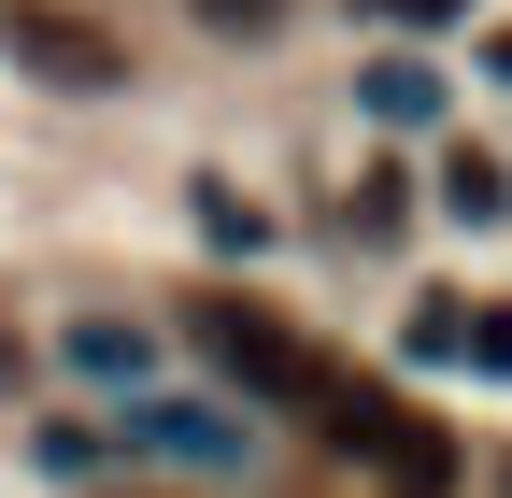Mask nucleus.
I'll return each mask as SVG.
<instances>
[{
	"label": "nucleus",
	"mask_w": 512,
	"mask_h": 498,
	"mask_svg": "<svg viewBox=\"0 0 512 498\" xmlns=\"http://www.w3.org/2000/svg\"><path fill=\"white\" fill-rule=\"evenodd\" d=\"M441 214H456V228H498L512 214V171L498 157H441Z\"/></svg>",
	"instance_id": "nucleus-7"
},
{
	"label": "nucleus",
	"mask_w": 512,
	"mask_h": 498,
	"mask_svg": "<svg viewBox=\"0 0 512 498\" xmlns=\"http://www.w3.org/2000/svg\"><path fill=\"white\" fill-rule=\"evenodd\" d=\"M456 342H470V299H413V356L441 370V356H456Z\"/></svg>",
	"instance_id": "nucleus-9"
},
{
	"label": "nucleus",
	"mask_w": 512,
	"mask_h": 498,
	"mask_svg": "<svg viewBox=\"0 0 512 498\" xmlns=\"http://www.w3.org/2000/svg\"><path fill=\"white\" fill-rule=\"evenodd\" d=\"M356 100L384 114V129H427V114H441V72H427V57H370V72H356Z\"/></svg>",
	"instance_id": "nucleus-6"
},
{
	"label": "nucleus",
	"mask_w": 512,
	"mask_h": 498,
	"mask_svg": "<svg viewBox=\"0 0 512 498\" xmlns=\"http://www.w3.org/2000/svg\"><path fill=\"white\" fill-rule=\"evenodd\" d=\"M285 0H200V29H271Z\"/></svg>",
	"instance_id": "nucleus-12"
},
{
	"label": "nucleus",
	"mask_w": 512,
	"mask_h": 498,
	"mask_svg": "<svg viewBox=\"0 0 512 498\" xmlns=\"http://www.w3.org/2000/svg\"><path fill=\"white\" fill-rule=\"evenodd\" d=\"M384 29H441V15H470V0H370Z\"/></svg>",
	"instance_id": "nucleus-11"
},
{
	"label": "nucleus",
	"mask_w": 512,
	"mask_h": 498,
	"mask_svg": "<svg viewBox=\"0 0 512 498\" xmlns=\"http://www.w3.org/2000/svg\"><path fill=\"white\" fill-rule=\"evenodd\" d=\"M0 57L43 86H128V43L86 29V15H57V0H0Z\"/></svg>",
	"instance_id": "nucleus-3"
},
{
	"label": "nucleus",
	"mask_w": 512,
	"mask_h": 498,
	"mask_svg": "<svg viewBox=\"0 0 512 498\" xmlns=\"http://www.w3.org/2000/svg\"><path fill=\"white\" fill-rule=\"evenodd\" d=\"M185 328H200V356L228 370V385H242V399H285V413H313V399H328V385H342V370H328V356H313L299 328H271V314H256V299H200V314H185Z\"/></svg>",
	"instance_id": "nucleus-1"
},
{
	"label": "nucleus",
	"mask_w": 512,
	"mask_h": 498,
	"mask_svg": "<svg viewBox=\"0 0 512 498\" xmlns=\"http://www.w3.org/2000/svg\"><path fill=\"white\" fill-rule=\"evenodd\" d=\"M0 385H15V342H0Z\"/></svg>",
	"instance_id": "nucleus-13"
},
{
	"label": "nucleus",
	"mask_w": 512,
	"mask_h": 498,
	"mask_svg": "<svg viewBox=\"0 0 512 498\" xmlns=\"http://www.w3.org/2000/svg\"><path fill=\"white\" fill-rule=\"evenodd\" d=\"M72 370H86V385H114V399H143V370H157V342L128 328V314H72Z\"/></svg>",
	"instance_id": "nucleus-5"
},
{
	"label": "nucleus",
	"mask_w": 512,
	"mask_h": 498,
	"mask_svg": "<svg viewBox=\"0 0 512 498\" xmlns=\"http://www.w3.org/2000/svg\"><path fill=\"white\" fill-rule=\"evenodd\" d=\"M470 370H498V385H512V314H470V342H456Z\"/></svg>",
	"instance_id": "nucleus-10"
},
{
	"label": "nucleus",
	"mask_w": 512,
	"mask_h": 498,
	"mask_svg": "<svg viewBox=\"0 0 512 498\" xmlns=\"http://www.w3.org/2000/svg\"><path fill=\"white\" fill-rule=\"evenodd\" d=\"M313 413H328V442H342V456H370L399 498H441V484H456V442H441L413 399H384V385H328Z\"/></svg>",
	"instance_id": "nucleus-2"
},
{
	"label": "nucleus",
	"mask_w": 512,
	"mask_h": 498,
	"mask_svg": "<svg viewBox=\"0 0 512 498\" xmlns=\"http://www.w3.org/2000/svg\"><path fill=\"white\" fill-rule=\"evenodd\" d=\"M128 442L143 456H200V470H242V427L200 413V399H128Z\"/></svg>",
	"instance_id": "nucleus-4"
},
{
	"label": "nucleus",
	"mask_w": 512,
	"mask_h": 498,
	"mask_svg": "<svg viewBox=\"0 0 512 498\" xmlns=\"http://www.w3.org/2000/svg\"><path fill=\"white\" fill-rule=\"evenodd\" d=\"M200 228L228 242V257H256V242H271V214H256V200H242V185H200Z\"/></svg>",
	"instance_id": "nucleus-8"
}]
</instances>
